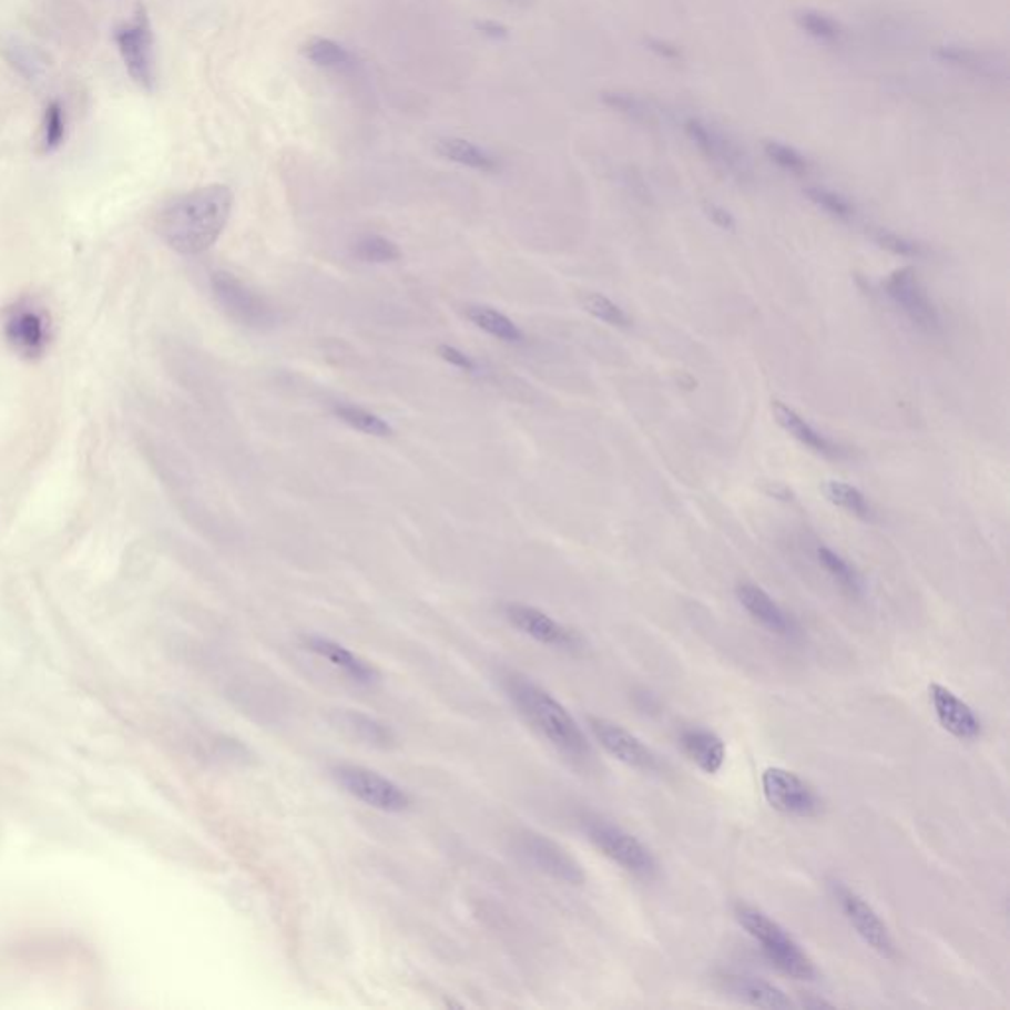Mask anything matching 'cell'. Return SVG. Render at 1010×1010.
Listing matches in <instances>:
<instances>
[{
    "label": "cell",
    "instance_id": "cell-1",
    "mask_svg": "<svg viewBox=\"0 0 1010 1010\" xmlns=\"http://www.w3.org/2000/svg\"><path fill=\"white\" fill-rule=\"evenodd\" d=\"M233 210V192L225 184H207L174 197L162 207L156 227L162 242L180 255H200L224 233Z\"/></svg>",
    "mask_w": 1010,
    "mask_h": 1010
},
{
    "label": "cell",
    "instance_id": "cell-2",
    "mask_svg": "<svg viewBox=\"0 0 1010 1010\" xmlns=\"http://www.w3.org/2000/svg\"><path fill=\"white\" fill-rule=\"evenodd\" d=\"M503 691L533 731L572 764H586L592 746L569 708L547 688L521 673L510 671L501 677Z\"/></svg>",
    "mask_w": 1010,
    "mask_h": 1010
},
{
    "label": "cell",
    "instance_id": "cell-3",
    "mask_svg": "<svg viewBox=\"0 0 1010 1010\" xmlns=\"http://www.w3.org/2000/svg\"><path fill=\"white\" fill-rule=\"evenodd\" d=\"M734 918L741 924L748 936L761 946L762 956L766 957L769 966L778 969L794 981L812 983L817 979V967L814 959L805 953V949L797 943V939L789 931L774 920L772 916L762 912L761 908L748 902L734 904Z\"/></svg>",
    "mask_w": 1010,
    "mask_h": 1010
},
{
    "label": "cell",
    "instance_id": "cell-4",
    "mask_svg": "<svg viewBox=\"0 0 1010 1010\" xmlns=\"http://www.w3.org/2000/svg\"><path fill=\"white\" fill-rule=\"evenodd\" d=\"M581 827L592 847L628 875L640 880H653L660 875L657 858L650 847L624 827L599 815H582Z\"/></svg>",
    "mask_w": 1010,
    "mask_h": 1010
},
{
    "label": "cell",
    "instance_id": "cell-5",
    "mask_svg": "<svg viewBox=\"0 0 1010 1010\" xmlns=\"http://www.w3.org/2000/svg\"><path fill=\"white\" fill-rule=\"evenodd\" d=\"M331 778L348 796L385 814H401L411 807V796L376 769L358 764H336L331 768Z\"/></svg>",
    "mask_w": 1010,
    "mask_h": 1010
},
{
    "label": "cell",
    "instance_id": "cell-6",
    "mask_svg": "<svg viewBox=\"0 0 1010 1010\" xmlns=\"http://www.w3.org/2000/svg\"><path fill=\"white\" fill-rule=\"evenodd\" d=\"M210 283L215 303L233 323L257 331L275 328V310L263 296L257 295L249 285H245L242 278L227 271H215Z\"/></svg>",
    "mask_w": 1010,
    "mask_h": 1010
},
{
    "label": "cell",
    "instance_id": "cell-7",
    "mask_svg": "<svg viewBox=\"0 0 1010 1010\" xmlns=\"http://www.w3.org/2000/svg\"><path fill=\"white\" fill-rule=\"evenodd\" d=\"M115 44L131 80L144 91L156 85V50L151 19L143 7H139L131 20L115 30Z\"/></svg>",
    "mask_w": 1010,
    "mask_h": 1010
},
{
    "label": "cell",
    "instance_id": "cell-8",
    "mask_svg": "<svg viewBox=\"0 0 1010 1010\" xmlns=\"http://www.w3.org/2000/svg\"><path fill=\"white\" fill-rule=\"evenodd\" d=\"M829 888H832L833 898L839 906L843 918L847 920L858 938L863 939V943L888 961H896L898 946H896L895 936L890 934L877 910L868 904L867 898H863L857 890H853L850 886L840 880H832Z\"/></svg>",
    "mask_w": 1010,
    "mask_h": 1010
},
{
    "label": "cell",
    "instance_id": "cell-9",
    "mask_svg": "<svg viewBox=\"0 0 1010 1010\" xmlns=\"http://www.w3.org/2000/svg\"><path fill=\"white\" fill-rule=\"evenodd\" d=\"M761 784L764 799L778 814L812 819L823 812V799L815 787L792 769L769 766L762 772Z\"/></svg>",
    "mask_w": 1010,
    "mask_h": 1010
},
{
    "label": "cell",
    "instance_id": "cell-10",
    "mask_svg": "<svg viewBox=\"0 0 1010 1010\" xmlns=\"http://www.w3.org/2000/svg\"><path fill=\"white\" fill-rule=\"evenodd\" d=\"M589 726L594 741L604 748V752L628 768L644 774H662L665 769L662 758L642 738L630 733L626 726L618 725L602 716H589Z\"/></svg>",
    "mask_w": 1010,
    "mask_h": 1010
},
{
    "label": "cell",
    "instance_id": "cell-11",
    "mask_svg": "<svg viewBox=\"0 0 1010 1010\" xmlns=\"http://www.w3.org/2000/svg\"><path fill=\"white\" fill-rule=\"evenodd\" d=\"M501 612L511 626L519 630L521 634L529 635L539 644L569 653H581L586 645L584 637L574 628L564 626L559 620H554L553 616H549L547 612L535 609V606L521 604V602H508L501 606Z\"/></svg>",
    "mask_w": 1010,
    "mask_h": 1010
},
{
    "label": "cell",
    "instance_id": "cell-12",
    "mask_svg": "<svg viewBox=\"0 0 1010 1010\" xmlns=\"http://www.w3.org/2000/svg\"><path fill=\"white\" fill-rule=\"evenodd\" d=\"M2 331L10 348L14 349L20 358H42L50 344L48 316L42 308L28 300H20L17 305L10 306L4 314Z\"/></svg>",
    "mask_w": 1010,
    "mask_h": 1010
},
{
    "label": "cell",
    "instance_id": "cell-13",
    "mask_svg": "<svg viewBox=\"0 0 1010 1010\" xmlns=\"http://www.w3.org/2000/svg\"><path fill=\"white\" fill-rule=\"evenodd\" d=\"M885 290L888 298L906 314V318L914 326L928 334L941 330L938 308L931 303L912 267L896 268L895 273L886 278Z\"/></svg>",
    "mask_w": 1010,
    "mask_h": 1010
},
{
    "label": "cell",
    "instance_id": "cell-14",
    "mask_svg": "<svg viewBox=\"0 0 1010 1010\" xmlns=\"http://www.w3.org/2000/svg\"><path fill=\"white\" fill-rule=\"evenodd\" d=\"M518 849L528 858L533 867L545 873L547 877L554 878L564 885L581 886L586 880L584 868L569 850L561 847L557 840L549 839L541 833L526 832L519 835Z\"/></svg>",
    "mask_w": 1010,
    "mask_h": 1010
},
{
    "label": "cell",
    "instance_id": "cell-15",
    "mask_svg": "<svg viewBox=\"0 0 1010 1010\" xmlns=\"http://www.w3.org/2000/svg\"><path fill=\"white\" fill-rule=\"evenodd\" d=\"M734 592L746 614L768 634L786 642H797L802 637V626L796 618L782 609L762 586L754 582H738Z\"/></svg>",
    "mask_w": 1010,
    "mask_h": 1010
},
{
    "label": "cell",
    "instance_id": "cell-16",
    "mask_svg": "<svg viewBox=\"0 0 1010 1010\" xmlns=\"http://www.w3.org/2000/svg\"><path fill=\"white\" fill-rule=\"evenodd\" d=\"M931 708L939 726L961 743H975L983 736V721L975 713L973 706L956 695L951 688L941 683H931L928 687Z\"/></svg>",
    "mask_w": 1010,
    "mask_h": 1010
},
{
    "label": "cell",
    "instance_id": "cell-17",
    "mask_svg": "<svg viewBox=\"0 0 1010 1010\" xmlns=\"http://www.w3.org/2000/svg\"><path fill=\"white\" fill-rule=\"evenodd\" d=\"M685 133L706 161L713 162L715 166L728 172L731 176L746 178L751 174V166H748L746 156L741 153V149L715 126L708 125L701 119H688L685 123Z\"/></svg>",
    "mask_w": 1010,
    "mask_h": 1010
},
{
    "label": "cell",
    "instance_id": "cell-18",
    "mask_svg": "<svg viewBox=\"0 0 1010 1010\" xmlns=\"http://www.w3.org/2000/svg\"><path fill=\"white\" fill-rule=\"evenodd\" d=\"M715 981L721 991L751 1007H761V1009L794 1007V1001L789 999V994L784 989H779L778 985L756 977V975L721 971V973H716Z\"/></svg>",
    "mask_w": 1010,
    "mask_h": 1010
},
{
    "label": "cell",
    "instance_id": "cell-19",
    "mask_svg": "<svg viewBox=\"0 0 1010 1010\" xmlns=\"http://www.w3.org/2000/svg\"><path fill=\"white\" fill-rule=\"evenodd\" d=\"M303 644H305L308 652H313L314 655H318L324 662L334 665L336 670L346 673L349 680L356 681V683L371 685V683L379 681V671H377L374 663L367 662L361 655L351 652L346 645L334 642L330 637H324V635H305V637H303Z\"/></svg>",
    "mask_w": 1010,
    "mask_h": 1010
},
{
    "label": "cell",
    "instance_id": "cell-20",
    "mask_svg": "<svg viewBox=\"0 0 1010 1010\" xmlns=\"http://www.w3.org/2000/svg\"><path fill=\"white\" fill-rule=\"evenodd\" d=\"M936 55L951 68L971 73L981 80H1007V72H1009L1007 58L997 52H989V50L949 44L941 45Z\"/></svg>",
    "mask_w": 1010,
    "mask_h": 1010
},
{
    "label": "cell",
    "instance_id": "cell-21",
    "mask_svg": "<svg viewBox=\"0 0 1010 1010\" xmlns=\"http://www.w3.org/2000/svg\"><path fill=\"white\" fill-rule=\"evenodd\" d=\"M680 748L701 772L715 776L725 768L726 744L715 731L687 726L677 736Z\"/></svg>",
    "mask_w": 1010,
    "mask_h": 1010
},
{
    "label": "cell",
    "instance_id": "cell-22",
    "mask_svg": "<svg viewBox=\"0 0 1010 1010\" xmlns=\"http://www.w3.org/2000/svg\"><path fill=\"white\" fill-rule=\"evenodd\" d=\"M772 412L778 420L779 427L786 430L789 437H794L797 442H802L804 447L814 450L815 455H822V457L832 458V460H840V458L847 457V452L837 442H833L829 437H825L823 432L815 429L814 425H809L799 412L794 411L792 407H787L786 402H772Z\"/></svg>",
    "mask_w": 1010,
    "mask_h": 1010
},
{
    "label": "cell",
    "instance_id": "cell-23",
    "mask_svg": "<svg viewBox=\"0 0 1010 1010\" xmlns=\"http://www.w3.org/2000/svg\"><path fill=\"white\" fill-rule=\"evenodd\" d=\"M437 153L442 159L460 164L470 171L483 172V174H496L501 171L500 156H496L480 144L472 143L468 139H460V136H447V139L437 141Z\"/></svg>",
    "mask_w": 1010,
    "mask_h": 1010
},
{
    "label": "cell",
    "instance_id": "cell-24",
    "mask_svg": "<svg viewBox=\"0 0 1010 1010\" xmlns=\"http://www.w3.org/2000/svg\"><path fill=\"white\" fill-rule=\"evenodd\" d=\"M300 52L313 65L323 68V70H330V72L344 73L356 68L354 54L349 52L346 45L331 40V38H310L303 44Z\"/></svg>",
    "mask_w": 1010,
    "mask_h": 1010
},
{
    "label": "cell",
    "instance_id": "cell-25",
    "mask_svg": "<svg viewBox=\"0 0 1010 1010\" xmlns=\"http://www.w3.org/2000/svg\"><path fill=\"white\" fill-rule=\"evenodd\" d=\"M815 557L823 571L827 572V577L839 586L843 594H847L849 599H860L865 594V582L857 569L839 553H835L829 547L819 545L815 549Z\"/></svg>",
    "mask_w": 1010,
    "mask_h": 1010
},
{
    "label": "cell",
    "instance_id": "cell-26",
    "mask_svg": "<svg viewBox=\"0 0 1010 1010\" xmlns=\"http://www.w3.org/2000/svg\"><path fill=\"white\" fill-rule=\"evenodd\" d=\"M466 316H468L470 323L478 326L486 334L493 336L496 340L508 341V344H521V341L526 340V334L521 331L518 324L513 323L510 316L496 310L492 306H466Z\"/></svg>",
    "mask_w": 1010,
    "mask_h": 1010
},
{
    "label": "cell",
    "instance_id": "cell-27",
    "mask_svg": "<svg viewBox=\"0 0 1010 1010\" xmlns=\"http://www.w3.org/2000/svg\"><path fill=\"white\" fill-rule=\"evenodd\" d=\"M331 412H334L336 419H340L344 425H348L349 429L359 430L364 435H371V437H379V439L394 437V427L387 420L381 419L376 412L367 411L359 405L336 402L331 407Z\"/></svg>",
    "mask_w": 1010,
    "mask_h": 1010
},
{
    "label": "cell",
    "instance_id": "cell-28",
    "mask_svg": "<svg viewBox=\"0 0 1010 1010\" xmlns=\"http://www.w3.org/2000/svg\"><path fill=\"white\" fill-rule=\"evenodd\" d=\"M822 492L827 500L832 501L833 506H837L840 510L849 511L850 516L863 519V521H873L875 519L873 506L868 503L865 493L857 490L855 486L839 482V480H827L822 486Z\"/></svg>",
    "mask_w": 1010,
    "mask_h": 1010
},
{
    "label": "cell",
    "instance_id": "cell-29",
    "mask_svg": "<svg viewBox=\"0 0 1010 1010\" xmlns=\"http://www.w3.org/2000/svg\"><path fill=\"white\" fill-rule=\"evenodd\" d=\"M341 721H344V725L348 726L349 731L358 734L361 741L374 744V746L387 748V746H391L395 743V734L391 731V726L377 721L376 716H369L366 713H359V711H344Z\"/></svg>",
    "mask_w": 1010,
    "mask_h": 1010
},
{
    "label": "cell",
    "instance_id": "cell-30",
    "mask_svg": "<svg viewBox=\"0 0 1010 1010\" xmlns=\"http://www.w3.org/2000/svg\"><path fill=\"white\" fill-rule=\"evenodd\" d=\"M65 133H68V115H65V109H63L62 103L58 99H52L48 105L44 108V113H42V125H40V144H42V151L44 153H54L60 146H62L63 141H65Z\"/></svg>",
    "mask_w": 1010,
    "mask_h": 1010
},
{
    "label": "cell",
    "instance_id": "cell-31",
    "mask_svg": "<svg viewBox=\"0 0 1010 1010\" xmlns=\"http://www.w3.org/2000/svg\"><path fill=\"white\" fill-rule=\"evenodd\" d=\"M794 19H796L797 27L802 28L805 34H809V37L819 40V42L835 44V42H839L840 38H843V28H840L839 22L832 19L829 14L819 12V10H797L796 14H794Z\"/></svg>",
    "mask_w": 1010,
    "mask_h": 1010
},
{
    "label": "cell",
    "instance_id": "cell-32",
    "mask_svg": "<svg viewBox=\"0 0 1010 1010\" xmlns=\"http://www.w3.org/2000/svg\"><path fill=\"white\" fill-rule=\"evenodd\" d=\"M602 103L630 121H634L637 125H655V115L650 105L645 103L644 99L635 98L632 93L606 91V93H602Z\"/></svg>",
    "mask_w": 1010,
    "mask_h": 1010
},
{
    "label": "cell",
    "instance_id": "cell-33",
    "mask_svg": "<svg viewBox=\"0 0 1010 1010\" xmlns=\"http://www.w3.org/2000/svg\"><path fill=\"white\" fill-rule=\"evenodd\" d=\"M351 253L356 259L364 261V263H394V261L401 259V249L397 247V243L387 239L384 235H376V233L361 235L358 242L354 243Z\"/></svg>",
    "mask_w": 1010,
    "mask_h": 1010
},
{
    "label": "cell",
    "instance_id": "cell-34",
    "mask_svg": "<svg viewBox=\"0 0 1010 1010\" xmlns=\"http://www.w3.org/2000/svg\"><path fill=\"white\" fill-rule=\"evenodd\" d=\"M764 153H766L769 161L778 164L782 171L792 172L796 176H805L814 169V164L805 154L799 153L797 149L789 146V144L779 143V141H766L764 143Z\"/></svg>",
    "mask_w": 1010,
    "mask_h": 1010
},
{
    "label": "cell",
    "instance_id": "cell-35",
    "mask_svg": "<svg viewBox=\"0 0 1010 1010\" xmlns=\"http://www.w3.org/2000/svg\"><path fill=\"white\" fill-rule=\"evenodd\" d=\"M582 306H584V310L592 314L594 318H599L602 323L614 326V328H628V326L632 324L626 310H624L622 306L616 305L614 300H610L609 296L591 293V295H586L582 298Z\"/></svg>",
    "mask_w": 1010,
    "mask_h": 1010
},
{
    "label": "cell",
    "instance_id": "cell-36",
    "mask_svg": "<svg viewBox=\"0 0 1010 1010\" xmlns=\"http://www.w3.org/2000/svg\"><path fill=\"white\" fill-rule=\"evenodd\" d=\"M805 196H807L809 202H814L815 206L823 210L825 214L832 215L835 220L850 222L855 217V206L850 204L847 197L840 196L833 190L812 186V188L805 190Z\"/></svg>",
    "mask_w": 1010,
    "mask_h": 1010
},
{
    "label": "cell",
    "instance_id": "cell-37",
    "mask_svg": "<svg viewBox=\"0 0 1010 1010\" xmlns=\"http://www.w3.org/2000/svg\"><path fill=\"white\" fill-rule=\"evenodd\" d=\"M875 242H877L883 249L890 251V253L900 255V257H921V255H924V247H921V245L910 242V239H906V237L898 235V233L888 232V229H878V232L875 233Z\"/></svg>",
    "mask_w": 1010,
    "mask_h": 1010
},
{
    "label": "cell",
    "instance_id": "cell-38",
    "mask_svg": "<svg viewBox=\"0 0 1010 1010\" xmlns=\"http://www.w3.org/2000/svg\"><path fill=\"white\" fill-rule=\"evenodd\" d=\"M439 356L440 358L448 361L450 366L458 367V369H466V371H476L475 359L470 356H466L465 351L455 348V346H448V344H442L439 346Z\"/></svg>",
    "mask_w": 1010,
    "mask_h": 1010
},
{
    "label": "cell",
    "instance_id": "cell-39",
    "mask_svg": "<svg viewBox=\"0 0 1010 1010\" xmlns=\"http://www.w3.org/2000/svg\"><path fill=\"white\" fill-rule=\"evenodd\" d=\"M706 214H708V217L715 222V225L723 227V229L733 232L734 227H736V222H734L733 215L728 214L725 207L711 204V206H706Z\"/></svg>",
    "mask_w": 1010,
    "mask_h": 1010
},
{
    "label": "cell",
    "instance_id": "cell-40",
    "mask_svg": "<svg viewBox=\"0 0 1010 1010\" xmlns=\"http://www.w3.org/2000/svg\"><path fill=\"white\" fill-rule=\"evenodd\" d=\"M647 45H650L652 52L662 55L665 60H671V62H673V60H681L680 48H675V45L662 42V40H647Z\"/></svg>",
    "mask_w": 1010,
    "mask_h": 1010
},
{
    "label": "cell",
    "instance_id": "cell-41",
    "mask_svg": "<svg viewBox=\"0 0 1010 1010\" xmlns=\"http://www.w3.org/2000/svg\"><path fill=\"white\" fill-rule=\"evenodd\" d=\"M802 1004H804V1007H809V1009H819V1007H835L833 1002L825 1001V999H809V997H805L804 1001H802Z\"/></svg>",
    "mask_w": 1010,
    "mask_h": 1010
}]
</instances>
